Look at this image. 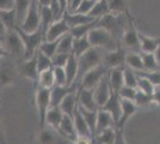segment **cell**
Segmentation results:
<instances>
[{
    "mask_svg": "<svg viewBox=\"0 0 160 144\" xmlns=\"http://www.w3.org/2000/svg\"><path fill=\"white\" fill-rule=\"evenodd\" d=\"M87 36H88V41L92 47L100 48L104 52L113 51L122 45L108 30L100 27H96L94 29H92Z\"/></svg>",
    "mask_w": 160,
    "mask_h": 144,
    "instance_id": "1",
    "label": "cell"
},
{
    "mask_svg": "<svg viewBox=\"0 0 160 144\" xmlns=\"http://www.w3.org/2000/svg\"><path fill=\"white\" fill-rule=\"evenodd\" d=\"M1 42L8 56L14 60H24L25 46L17 30H7L6 34L1 37Z\"/></svg>",
    "mask_w": 160,
    "mask_h": 144,
    "instance_id": "2",
    "label": "cell"
},
{
    "mask_svg": "<svg viewBox=\"0 0 160 144\" xmlns=\"http://www.w3.org/2000/svg\"><path fill=\"white\" fill-rule=\"evenodd\" d=\"M126 25H127V13L120 14V16L109 13L104 16L103 18L98 19V24H97V27L104 28L105 30H108L120 43Z\"/></svg>",
    "mask_w": 160,
    "mask_h": 144,
    "instance_id": "3",
    "label": "cell"
},
{
    "mask_svg": "<svg viewBox=\"0 0 160 144\" xmlns=\"http://www.w3.org/2000/svg\"><path fill=\"white\" fill-rule=\"evenodd\" d=\"M103 55H104V51L97 47H91L87 52L80 55L78 58V66H79L78 79L79 81L88 71L103 64Z\"/></svg>",
    "mask_w": 160,
    "mask_h": 144,
    "instance_id": "4",
    "label": "cell"
},
{
    "mask_svg": "<svg viewBox=\"0 0 160 144\" xmlns=\"http://www.w3.org/2000/svg\"><path fill=\"white\" fill-rule=\"evenodd\" d=\"M122 47L127 52H133V53H141L140 40H139V31L134 24V19L130 12L127 13V25L124 29V33L122 36Z\"/></svg>",
    "mask_w": 160,
    "mask_h": 144,
    "instance_id": "5",
    "label": "cell"
},
{
    "mask_svg": "<svg viewBox=\"0 0 160 144\" xmlns=\"http://www.w3.org/2000/svg\"><path fill=\"white\" fill-rule=\"evenodd\" d=\"M19 76L18 66L14 64L13 58L8 55L0 58V88L14 84Z\"/></svg>",
    "mask_w": 160,
    "mask_h": 144,
    "instance_id": "6",
    "label": "cell"
},
{
    "mask_svg": "<svg viewBox=\"0 0 160 144\" xmlns=\"http://www.w3.org/2000/svg\"><path fill=\"white\" fill-rule=\"evenodd\" d=\"M16 30L18 31V34L20 35L22 40L24 42V46H25V55H24V60L25 59H30L31 56L36 54V52L38 51L41 43L44 41V34L42 31V29L31 33V34H28L25 31H23L22 29L17 27Z\"/></svg>",
    "mask_w": 160,
    "mask_h": 144,
    "instance_id": "7",
    "label": "cell"
},
{
    "mask_svg": "<svg viewBox=\"0 0 160 144\" xmlns=\"http://www.w3.org/2000/svg\"><path fill=\"white\" fill-rule=\"evenodd\" d=\"M18 28L28 34L35 33L41 29V6L37 0H31L27 16L22 23V25Z\"/></svg>",
    "mask_w": 160,
    "mask_h": 144,
    "instance_id": "8",
    "label": "cell"
},
{
    "mask_svg": "<svg viewBox=\"0 0 160 144\" xmlns=\"http://www.w3.org/2000/svg\"><path fill=\"white\" fill-rule=\"evenodd\" d=\"M35 101H36V107L38 112V118H40V126L41 129H43L47 125L46 117L50 108V89L37 87L35 93Z\"/></svg>",
    "mask_w": 160,
    "mask_h": 144,
    "instance_id": "9",
    "label": "cell"
},
{
    "mask_svg": "<svg viewBox=\"0 0 160 144\" xmlns=\"http://www.w3.org/2000/svg\"><path fill=\"white\" fill-rule=\"evenodd\" d=\"M109 70L102 64L99 66L94 67L91 71H88L87 73L82 76V78L80 79V88H85V89H94L98 83L108 75Z\"/></svg>",
    "mask_w": 160,
    "mask_h": 144,
    "instance_id": "10",
    "label": "cell"
},
{
    "mask_svg": "<svg viewBox=\"0 0 160 144\" xmlns=\"http://www.w3.org/2000/svg\"><path fill=\"white\" fill-rule=\"evenodd\" d=\"M80 89V82H74L69 85H55L53 89H50V108L60 107L62 100L68 94L78 91Z\"/></svg>",
    "mask_w": 160,
    "mask_h": 144,
    "instance_id": "11",
    "label": "cell"
},
{
    "mask_svg": "<svg viewBox=\"0 0 160 144\" xmlns=\"http://www.w3.org/2000/svg\"><path fill=\"white\" fill-rule=\"evenodd\" d=\"M127 51L122 47L121 45L118 48L110 51V52H104L103 55V65L107 67L108 70L115 69V67H121V66H126V55H127Z\"/></svg>",
    "mask_w": 160,
    "mask_h": 144,
    "instance_id": "12",
    "label": "cell"
},
{
    "mask_svg": "<svg viewBox=\"0 0 160 144\" xmlns=\"http://www.w3.org/2000/svg\"><path fill=\"white\" fill-rule=\"evenodd\" d=\"M38 143L40 144H74L71 139L62 136L58 130L50 126H46L41 129L38 135Z\"/></svg>",
    "mask_w": 160,
    "mask_h": 144,
    "instance_id": "13",
    "label": "cell"
},
{
    "mask_svg": "<svg viewBox=\"0 0 160 144\" xmlns=\"http://www.w3.org/2000/svg\"><path fill=\"white\" fill-rule=\"evenodd\" d=\"M18 71L19 75L25 77L28 79L32 81V82H37L38 79V70H37V52L36 54L31 56L30 59H25L22 60L20 64L18 65Z\"/></svg>",
    "mask_w": 160,
    "mask_h": 144,
    "instance_id": "14",
    "label": "cell"
},
{
    "mask_svg": "<svg viewBox=\"0 0 160 144\" xmlns=\"http://www.w3.org/2000/svg\"><path fill=\"white\" fill-rule=\"evenodd\" d=\"M71 31V28L66 23L63 18L52 23V25L48 28L47 33L44 35V41H56L60 40L62 36H65Z\"/></svg>",
    "mask_w": 160,
    "mask_h": 144,
    "instance_id": "15",
    "label": "cell"
},
{
    "mask_svg": "<svg viewBox=\"0 0 160 144\" xmlns=\"http://www.w3.org/2000/svg\"><path fill=\"white\" fill-rule=\"evenodd\" d=\"M94 91V100L97 106L102 108L107 101L109 100V97L111 95V88H110V84H109V79H108V75L98 83V85L93 89Z\"/></svg>",
    "mask_w": 160,
    "mask_h": 144,
    "instance_id": "16",
    "label": "cell"
},
{
    "mask_svg": "<svg viewBox=\"0 0 160 144\" xmlns=\"http://www.w3.org/2000/svg\"><path fill=\"white\" fill-rule=\"evenodd\" d=\"M138 110V106L134 101H127V100H121V117L116 124V129H123L126 127L128 120L133 117Z\"/></svg>",
    "mask_w": 160,
    "mask_h": 144,
    "instance_id": "17",
    "label": "cell"
},
{
    "mask_svg": "<svg viewBox=\"0 0 160 144\" xmlns=\"http://www.w3.org/2000/svg\"><path fill=\"white\" fill-rule=\"evenodd\" d=\"M78 104L82 108H86L88 110H98L99 107L97 106L94 100L93 89H85L80 88L78 91Z\"/></svg>",
    "mask_w": 160,
    "mask_h": 144,
    "instance_id": "18",
    "label": "cell"
},
{
    "mask_svg": "<svg viewBox=\"0 0 160 144\" xmlns=\"http://www.w3.org/2000/svg\"><path fill=\"white\" fill-rule=\"evenodd\" d=\"M102 109L109 112L112 115L115 123L117 124L121 117V97L118 95V93H115L111 90V95L107 101V103L102 107Z\"/></svg>",
    "mask_w": 160,
    "mask_h": 144,
    "instance_id": "19",
    "label": "cell"
},
{
    "mask_svg": "<svg viewBox=\"0 0 160 144\" xmlns=\"http://www.w3.org/2000/svg\"><path fill=\"white\" fill-rule=\"evenodd\" d=\"M110 127H116V123L113 120L112 115L107 110L99 108L98 112H97V124H96V133H94V136L97 133L102 132V131L110 129Z\"/></svg>",
    "mask_w": 160,
    "mask_h": 144,
    "instance_id": "20",
    "label": "cell"
},
{
    "mask_svg": "<svg viewBox=\"0 0 160 144\" xmlns=\"http://www.w3.org/2000/svg\"><path fill=\"white\" fill-rule=\"evenodd\" d=\"M62 18L66 21V23L69 25V28L72 29L74 27H78V25H81V24H86V23H91V22L97 21L96 18L91 17L90 14H81V13H77V12H65V14L62 16Z\"/></svg>",
    "mask_w": 160,
    "mask_h": 144,
    "instance_id": "21",
    "label": "cell"
},
{
    "mask_svg": "<svg viewBox=\"0 0 160 144\" xmlns=\"http://www.w3.org/2000/svg\"><path fill=\"white\" fill-rule=\"evenodd\" d=\"M123 69L124 66L121 67H115L108 71V79H109V84L110 88L115 93H118L121 90V88L124 85L123 82Z\"/></svg>",
    "mask_w": 160,
    "mask_h": 144,
    "instance_id": "22",
    "label": "cell"
},
{
    "mask_svg": "<svg viewBox=\"0 0 160 144\" xmlns=\"http://www.w3.org/2000/svg\"><path fill=\"white\" fill-rule=\"evenodd\" d=\"M65 72L67 77V84H73L78 79V73H79V66H78V58L74 54L69 55V59L65 65Z\"/></svg>",
    "mask_w": 160,
    "mask_h": 144,
    "instance_id": "23",
    "label": "cell"
},
{
    "mask_svg": "<svg viewBox=\"0 0 160 144\" xmlns=\"http://www.w3.org/2000/svg\"><path fill=\"white\" fill-rule=\"evenodd\" d=\"M78 91H74V93L68 94L62 100V102L60 104L61 110L63 112V114H66L68 117L73 118L74 110L77 109V107H78Z\"/></svg>",
    "mask_w": 160,
    "mask_h": 144,
    "instance_id": "24",
    "label": "cell"
},
{
    "mask_svg": "<svg viewBox=\"0 0 160 144\" xmlns=\"http://www.w3.org/2000/svg\"><path fill=\"white\" fill-rule=\"evenodd\" d=\"M58 131L60 132L62 136H65L66 138L71 139L73 143H74L75 137L78 136V135H77V131H75V126H74L73 118L68 117V115H66V114L63 115V119H62L60 127H59V130Z\"/></svg>",
    "mask_w": 160,
    "mask_h": 144,
    "instance_id": "25",
    "label": "cell"
},
{
    "mask_svg": "<svg viewBox=\"0 0 160 144\" xmlns=\"http://www.w3.org/2000/svg\"><path fill=\"white\" fill-rule=\"evenodd\" d=\"M73 121H74V126H75V131H77V135L78 136H88V137H93L91 131L87 126L86 121L84 117L81 115L79 108L77 107V109L74 110L73 114Z\"/></svg>",
    "mask_w": 160,
    "mask_h": 144,
    "instance_id": "26",
    "label": "cell"
},
{
    "mask_svg": "<svg viewBox=\"0 0 160 144\" xmlns=\"http://www.w3.org/2000/svg\"><path fill=\"white\" fill-rule=\"evenodd\" d=\"M63 112L61 110L60 107H53V108H49L47 113V117H46V124L48 126L53 127L55 130H59L61 125V121L63 119ZM46 125V126H47Z\"/></svg>",
    "mask_w": 160,
    "mask_h": 144,
    "instance_id": "27",
    "label": "cell"
},
{
    "mask_svg": "<svg viewBox=\"0 0 160 144\" xmlns=\"http://www.w3.org/2000/svg\"><path fill=\"white\" fill-rule=\"evenodd\" d=\"M139 40H140L141 53H154L160 45L159 39H153L140 33H139Z\"/></svg>",
    "mask_w": 160,
    "mask_h": 144,
    "instance_id": "28",
    "label": "cell"
},
{
    "mask_svg": "<svg viewBox=\"0 0 160 144\" xmlns=\"http://www.w3.org/2000/svg\"><path fill=\"white\" fill-rule=\"evenodd\" d=\"M0 19L4 23V25L6 27L7 30H16V28L18 27L16 8L6 10V11H0Z\"/></svg>",
    "mask_w": 160,
    "mask_h": 144,
    "instance_id": "29",
    "label": "cell"
},
{
    "mask_svg": "<svg viewBox=\"0 0 160 144\" xmlns=\"http://www.w3.org/2000/svg\"><path fill=\"white\" fill-rule=\"evenodd\" d=\"M124 65L129 69L134 70L135 72H141L143 71V62L141 58L140 53H133V52H128L126 55V62Z\"/></svg>",
    "mask_w": 160,
    "mask_h": 144,
    "instance_id": "30",
    "label": "cell"
},
{
    "mask_svg": "<svg viewBox=\"0 0 160 144\" xmlns=\"http://www.w3.org/2000/svg\"><path fill=\"white\" fill-rule=\"evenodd\" d=\"M37 87L44 88V89H53L54 87H55V78H54L53 69L46 70V71L38 73Z\"/></svg>",
    "mask_w": 160,
    "mask_h": 144,
    "instance_id": "31",
    "label": "cell"
},
{
    "mask_svg": "<svg viewBox=\"0 0 160 144\" xmlns=\"http://www.w3.org/2000/svg\"><path fill=\"white\" fill-rule=\"evenodd\" d=\"M91 47L92 46L88 41V36H82L79 39H74L72 54H74L77 58H79L80 55H82L85 52H87Z\"/></svg>",
    "mask_w": 160,
    "mask_h": 144,
    "instance_id": "32",
    "label": "cell"
},
{
    "mask_svg": "<svg viewBox=\"0 0 160 144\" xmlns=\"http://www.w3.org/2000/svg\"><path fill=\"white\" fill-rule=\"evenodd\" d=\"M53 22H55V17L52 8L49 6H41V29L44 35Z\"/></svg>",
    "mask_w": 160,
    "mask_h": 144,
    "instance_id": "33",
    "label": "cell"
},
{
    "mask_svg": "<svg viewBox=\"0 0 160 144\" xmlns=\"http://www.w3.org/2000/svg\"><path fill=\"white\" fill-rule=\"evenodd\" d=\"M108 6H109V11L111 14H126L129 12L128 10L127 0H107Z\"/></svg>",
    "mask_w": 160,
    "mask_h": 144,
    "instance_id": "34",
    "label": "cell"
},
{
    "mask_svg": "<svg viewBox=\"0 0 160 144\" xmlns=\"http://www.w3.org/2000/svg\"><path fill=\"white\" fill-rule=\"evenodd\" d=\"M78 108H79L81 115L85 119V121H86L92 136H94V133H96V124H97V112L98 110H88L86 108L80 107L79 104H78Z\"/></svg>",
    "mask_w": 160,
    "mask_h": 144,
    "instance_id": "35",
    "label": "cell"
},
{
    "mask_svg": "<svg viewBox=\"0 0 160 144\" xmlns=\"http://www.w3.org/2000/svg\"><path fill=\"white\" fill-rule=\"evenodd\" d=\"M98 24V19L94 22H91V23H86V24H81V25H78V27H74L71 29L69 34L73 36L74 39H79V37H82V36H87L90 34V31L94 29Z\"/></svg>",
    "mask_w": 160,
    "mask_h": 144,
    "instance_id": "36",
    "label": "cell"
},
{
    "mask_svg": "<svg viewBox=\"0 0 160 144\" xmlns=\"http://www.w3.org/2000/svg\"><path fill=\"white\" fill-rule=\"evenodd\" d=\"M140 54L143 62V71H147V72L160 71V66L157 62L154 53H140Z\"/></svg>",
    "mask_w": 160,
    "mask_h": 144,
    "instance_id": "37",
    "label": "cell"
},
{
    "mask_svg": "<svg viewBox=\"0 0 160 144\" xmlns=\"http://www.w3.org/2000/svg\"><path fill=\"white\" fill-rule=\"evenodd\" d=\"M115 137H116V129L110 127L97 133L93 138L96 139V144H112Z\"/></svg>",
    "mask_w": 160,
    "mask_h": 144,
    "instance_id": "38",
    "label": "cell"
},
{
    "mask_svg": "<svg viewBox=\"0 0 160 144\" xmlns=\"http://www.w3.org/2000/svg\"><path fill=\"white\" fill-rule=\"evenodd\" d=\"M31 4V0H16V13H17V23H18V27L22 25V23L24 21L25 16L28 13V10L30 7Z\"/></svg>",
    "mask_w": 160,
    "mask_h": 144,
    "instance_id": "39",
    "label": "cell"
},
{
    "mask_svg": "<svg viewBox=\"0 0 160 144\" xmlns=\"http://www.w3.org/2000/svg\"><path fill=\"white\" fill-rule=\"evenodd\" d=\"M109 13H110V11H109L107 0H97L92 11L90 12V16L96 18V19H100V18H103L104 16H107Z\"/></svg>",
    "mask_w": 160,
    "mask_h": 144,
    "instance_id": "40",
    "label": "cell"
},
{
    "mask_svg": "<svg viewBox=\"0 0 160 144\" xmlns=\"http://www.w3.org/2000/svg\"><path fill=\"white\" fill-rule=\"evenodd\" d=\"M73 40L74 37L72 35L66 34L59 40V46H58V52L56 53H65V54H72L73 51Z\"/></svg>",
    "mask_w": 160,
    "mask_h": 144,
    "instance_id": "41",
    "label": "cell"
},
{
    "mask_svg": "<svg viewBox=\"0 0 160 144\" xmlns=\"http://www.w3.org/2000/svg\"><path fill=\"white\" fill-rule=\"evenodd\" d=\"M138 76H139V78H138V87H136V89L142 91V93H145V94L153 96L154 91H155V85L146 77L140 75Z\"/></svg>",
    "mask_w": 160,
    "mask_h": 144,
    "instance_id": "42",
    "label": "cell"
},
{
    "mask_svg": "<svg viewBox=\"0 0 160 144\" xmlns=\"http://www.w3.org/2000/svg\"><path fill=\"white\" fill-rule=\"evenodd\" d=\"M138 78H139V76L134 70L124 66V69H123V82H124V85L136 88L138 87Z\"/></svg>",
    "mask_w": 160,
    "mask_h": 144,
    "instance_id": "43",
    "label": "cell"
},
{
    "mask_svg": "<svg viewBox=\"0 0 160 144\" xmlns=\"http://www.w3.org/2000/svg\"><path fill=\"white\" fill-rule=\"evenodd\" d=\"M50 69H53L52 58H49L46 54H43L40 49H38L37 51V70H38V73Z\"/></svg>",
    "mask_w": 160,
    "mask_h": 144,
    "instance_id": "44",
    "label": "cell"
},
{
    "mask_svg": "<svg viewBox=\"0 0 160 144\" xmlns=\"http://www.w3.org/2000/svg\"><path fill=\"white\" fill-rule=\"evenodd\" d=\"M58 46H59V40H56V41H43L41 43L38 49L43 54H46L49 58H53L58 52Z\"/></svg>",
    "mask_w": 160,
    "mask_h": 144,
    "instance_id": "45",
    "label": "cell"
},
{
    "mask_svg": "<svg viewBox=\"0 0 160 144\" xmlns=\"http://www.w3.org/2000/svg\"><path fill=\"white\" fill-rule=\"evenodd\" d=\"M135 104L138 107H145V106H149L151 103H153V96L148 95V94H145L140 90H138L136 93V96H135V100H134Z\"/></svg>",
    "mask_w": 160,
    "mask_h": 144,
    "instance_id": "46",
    "label": "cell"
},
{
    "mask_svg": "<svg viewBox=\"0 0 160 144\" xmlns=\"http://www.w3.org/2000/svg\"><path fill=\"white\" fill-rule=\"evenodd\" d=\"M138 89L136 88H132V87H127V85H123L121 90L118 91V95H120L121 100H127V101H134L135 100V96H136Z\"/></svg>",
    "mask_w": 160,
    "mask_h": 144,
    "instance_id": "47",
    "label": "cell"
},
{
    "mask_svg": "<svg viewBox=\"0 0 160 144\" xmlns=\"http://www.w3.org/2000/svg\"><path fill=\"white\" fill-rule=\"evenodd\" d=\"M54 78H55V85H68L67 84L66 72L63 67H53Z\"/></svg>",
    "mask_w": 160,
    "mask_h": 144,
    "instance_id": "48",
    "label": "cell"
},
{
    "mask_svg": "<svg viewBox=\"0 0 160 144\" xmlns=\"http://www.w3.org/2000/svg\"><path fill=\"white\" fill-rule=\"evenodd\" d=\"M94 4H96V0H82L81 4L78 6V8L75 10V12L81 14H90V12L93 8Z\"/></svg>",
    "mask_w": 160,
    "mask_h": 144,
    "instance_id": "49",
    "label": "cell"
},
{
    "mask_svg": "<svg viewBox=\"0 0 160 144\" xmlns=\"http://www.w3.org/2000/svg\"><path fill=\"white\" fill-rule=\"evenodd\" d=\"M71 54H65V53H56L52 58L53 61V67H65Z\"/></svg>",
    "mask_w": 160,
    "mask_h": 144,
    "instance_id": "50",
    "label": "cell"
},
{
    "mask_svg": "<svg viewBox=\"0 0 160 144\" xmlns=\"http://www.w3.org/2000/svg\"><path fill=\"white\" fill-rule=\"evenodd\" d=\"M138 75L143 76L148 78L151 82L155 85V88L160 87V71H154V72H147V71H141V72H136Z\"/></svg>",
    "mask_w": 160,
    "mask_h": 144,
    "instance_id": "51",
    "label": "cell"
},
{
    "mask_svg": "<svg viewBox=\"0 0 160 144\" xmlns=\"http://www.w3.org/2000/svg\"><path fill=\"white\" fill-rule=\"evenodd\" d=\"M112 144H127L126 138H124V130L123 129H116V137H115V141H113Z\"/></svg>",
    "mask_w": 160,
    "mask_h": 144,
    "instance_id": "52",
    "label": "cell"
},
{
    "mask_svg": "<svg viewBox=\"0 0 160 144\" xmlns=\"http://www.w3.org/2000/svg\"><path fill=\"white\" fill-rule=\"evenodd\" d=\"M16 6V0H0V11L12 10Z\"/></svg>",
    "mask_w": 160,
    "mask_h": 144,
    "instance_id": "53",
    "label": "cell"
},
{
    "mask_svg": "<svg viewBox=\"0 0 160 144\" xmlns=\"http://www.w3.org/2000/svg\"><path fill=\"white\" fill-rule=\"evenodd\" d=\"M93 137H88V136H77L74 139V144H92Z\"/></svg>",
    "mask_w": 160,
    "mask_h": 144,
    "instance_id": "54",
    "label": "cell"
},
{
    "mask_svg": "<svg viewBox=\"0 0 160 144\" xmlns=\"http://www.w3.org/2000/svg\"><path fill=\"white\" fill-rule=\"evenodd\" d=\"M153 101L154 103H157L158 106H160V87L155 88V91L153 94Z\"/></svg>",
    "mask_w": 160,
    "mask_h": 144,
    "instance_id": "55",
    "label": "cell"
},
{
    "mask_svg": "<svg viewBox=\"0 0 160 144\" xmlns=\"http://www.w3.org/2000/svg\"><path fill=\"white\" fill-rule=\"evenodd\" d=\"M6 31H7L6 27L4 25V23H2V22H1V19H0V39H1L4 35L6 34Z\"/></svg>",
    "mask_w": 160,
    "mask_h": 144,
    "instance_id": "56",
    "label": "cell"
},
{
    "mask_svg": "<svg viewBox=\"0 0 160 144\" xmlns=\"http://www.w3.org/2000/svg\"><path fill=\"white\" fill-rule=\"evenodd\" d=\"M160 40V39H159ZM154 56H155V59H157V62L159 64V66H160V45H159V47L157 48V51L154 52Z\"/></svg>",
    "mask_w": 160,
    "mask_h": 144,
    "instance_id": "57",
    "label": "cell"
},
{
    "mask_svg": "<svg viewBox=\"0 0 160 144\" xmlns=\"http://www.w3.org/2000/svg\"><path fill=\"white\" fill-rule=\"evenodd\" d=\"M7 53L6 51L4 49V46H2V42H1V39H0V58H2V56H6Z\"/></svg>",
    "mask_w": 160,
    "mask_h": 144,
    "instance_id": "58",
    "label": "cell"
},
{
    "mask_svg": "<svg viewBox=\"0 0 160 144\" xmlns=\"http://www.w3.org/2000/svg\"><path fill=\"white\" fill-rule=\"evenodd\" d=\"M37 1H38L40 6H49L52 0H37Z\"/></svg>",
    "mask_w": 160,
    "mask_h": 144,
    "instance_id": "59",
    "label": "cell"
},
{
    "mask_svg": "<svg viewBox=\"0 0 160 144\" xmlns=\"http://www.w3.org/2000/svg\"><path fill=\"white\" fill-rule=\"evenodd\" d=\"M0 133H1V124H0Z\"/></svg>",
    "mask_w": 160,
    "mask_h": 144,
    "instance_id": "60",
    "label": "cell"
},
{
    "mask_svg": "<svg viewBox=\"0 0 160 144\" xmlns=\"http://www.w3.org/2000/svg\"><path fill=\"white\" fill-rule=\"evenodd\" d=\"M96 1H97V0H96Z\"/></svg>",
    "mask_w": 160,
    "mask_h": 144,
    "instance_id": "61",
    "label": "cell"
}]
</instances>
